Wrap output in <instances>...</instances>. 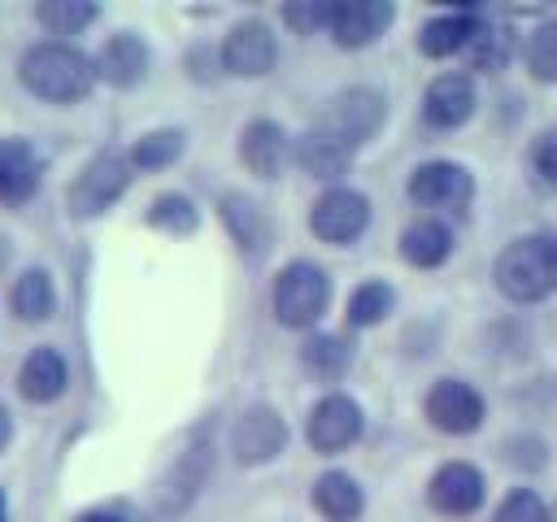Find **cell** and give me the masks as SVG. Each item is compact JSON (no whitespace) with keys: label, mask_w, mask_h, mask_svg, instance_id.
Wrapping results in <instances>:
<instances>
[{"label":"cell","mask_w":557,"mask_h":522,"mask_svg":"<svg viewBox=\"0 0 557 522\" xmlns=\"http://www.w3.org/2000/svg\"><path fill=\"white\" fill-rule=\"evenodd\" d=\"M322 135H331L335 144H344L348 152H357L379 126H383V96L379 91H370V87H348V91H339L331 104H326V113L313 122Z\"/></svg>","instance_id":"cell-4"},{"label":"cell","mask_w":557,"mask_h":522,"mask_svg":"<svg viewBox=\"0 0 557 522\" xmlns=\"http://www.w3.org/2000/svg\"><path fill=\"white\" fill-rule=\"evenodd\" d=\"M296 161H300L313 178H335V174L348 170L352 152H348L344 144H335L331 135H322L318 126H309V130L300 135V144H296Z\"/></svg>","instance_id":"cell-23"},{"label":"cell","mask_w":557,"mask_h":522,"mask_svg":"<svg viewBox=\"0 0 557 522\" xmlns=\"http://www.w3.org/2000/svg\"><path fill=\"white\" fill-rule=\"evenodd\" d=\"M409 196L422 209H453V213H461L470 204V196H474V178L457 161H426V165L413 170Z\"/></svg>","instance_id":"cell-6"},{"label":"cell","mask_w":557,"mask_h":522,"mask_svg":"<svg viewBox=\"0 0 557 522\" xmlns=\"http://www.w3.org/2000/svg\"><path fill=\"white\" fill-rule=\"evenodd\" d=\"M78 522H131V513L122 505H104V509H87Z\"/></svg>","instance_id":"cell-36"},{"label":"cell","mask_w":557,"mask_h":522,"mask_svg":"<svg viewBox=\"0 0 557 522\" xmlns=\"http://www.w3.org/2000/svg\"><path fill=\"white\" fill-rule=\"evenodd\" d=\"M492 522H548V505L531 487H518V492H509L500 500V509H496Z\"/></svg>","instance_id":"cell-32"},{"label":"cell","mask_w":557,"mask_h":522,"mask_svg":"<svg viewBox=\"0 0 557 522\" xmlns=\"http://www.w3.org/2000/svg\"><path fill=\"white\" fill-rule=\"evenodd\" d=\"M144 70H148V48L139 35H113L96 57V74L113 87H135Z\"/></svg>","instance_id":"cell-17"},{"label":"cell","mask_w":557,"mask_h":522,"mask_svg":"<svg viewBox=\"0 0 557 522\" xmlns=\"http://www.w3.org/2000/svg\"><path fill=\"white\" fill-rule=\"evenodd\" d=\"M22 83L35 91V96H44V100H57V104H65V100H78V96H87L91 91V83H96V61L91 57H83L78 48H70V44H35L26 57H22Z\"/></svg>","instance_id":"cell-1"},{"label":"cell","mask_w":557,"mask_h":522,"mask_svg":"<svg viewBox=\"0 0 557 522\" xmlns=\"http://www.w3.org/2000/svg\"><path fill=\"white\" fill-rule=\"evenodd\" d=\"M239 157L244 165L257 174V178H274L287 161V135L274 126V122H248L244 126V139H239Z\"/></svg>","instance_id":"cell-18"},{"label":"cell","mask_w":557,"mask_h":522,"mask_svg":"<svg viewBox=\"0 0 557 522\" xmlns=\"http://www.w3.org/2000/svg\"><path fill=\"white\" fill-rule=\"evenodd\" d=\"M392 304H396L392 287L379 283V278H370V283H361V287L348 296V322H352V326H374V322H383V318L392 313Z\"/></svg>","instance_id":"cell-27"},{"label":"cell","mask_w":557,"mask_h":522,"mask_svg":"<svg viewBox=\"0 0 557 522\" xmlns=\"http://www.w3.org/2000/svg\"><path fill=\"white\" fill-rule=\"evenodd\" d=\"M283 444H287V426L270 405H252L231 431V448L244 465H261V461L278 457Z\"/></svg>","instance_id":"cell-9"},{"label":"cell","mask_w":557,"mask_h":522,"mask_svg":"<svg viewBox=\"0 0 557 522\" xmlns=\"http://www.w3.org/2000/svg\"><path fill=\"white\" fill-rule=\"evenodd\" d=\"M309 226H313V235L326 239V244H352V239L370 226V200H366L361 191L335 187V191H326V196L313 204Z\"/></svg>","instance_id":"cell-7"},{"label":"cell","mask_w":557,"mask_h":522,"mask_svg":"<svg viewBox=\"0 0 557 522\" xmlns=\"http://www.w3.org/2000/svg\"><path fill=\"white\" fill-rule=\"evenodd\" d=\"M474 17H466V13H448V17H435V22H426L422 26V35H418V48L426 52V57H453V52H461V48H470V39H474Z\"/></svg>","instance_id":"cell-24"},{"label":"cell","mask_w":557,"mask_h":522,"mask_svg":"<svg viewBox=\"0 0 557 522\" xmlns=\"http://www.w3.org/2000/svg\"><path fill=\"white\" fill-rule=\"evenodd\" d=\"M527 70L540 83H557V22H540L527 35Z\"/></svg>","instance_id":"cell-29"},{"label":"cell","mask_w":557,"mask_h":522,"mask_svg":"<svg viewBox=\"0 0 557 522\" xmlns=\"http://www.w3.org/2000/svg\"><path fill=\"white\" fill-rule=\"evenodd\" d=\"M548 522H557V509H553V513H548Z\"/></svg>","instance_id":"cell-40"},{"label":"cell","mask_w":557,"mask_h":522,"mask_svg":"<svg viewBox=\"0 0 557 522\" xmlns=\"http://www.w3.org/2000/svg\"><path fill=\"white\" fill-rule=\"evenodd\" d=\"M65 383H70V370H65V357H61L57 348H35V352L22 361L17 387H22L26 400L48 405V400H57V396L65 391Z\"/></svg>","instance_id":"cell-16"},{"label":"cell","mask_w":557,"mask_h":522,"mask_svg":"<svg viewBox=\"0 0 557 522\" xmlns=\"http://www.w3.org/2000/svg\"><path fill=\"white\" fill-rule=\"evenodd\" d=\"M9 300H13V313H17V318L44 322V318L52 313V304H57V291H52V278H48L44 270H26V274L13 283Z\"/></svg>","instance_id":"cell-25"},{"label":"cell","mask_w":557,"mask_h":522,"mask_svg":"<svg viewBox=\"0 0 557 522\" xmlns=\"http://www.w3.org/2000/svg\"><path fill=\"white\" fill-rule=\"evenodd\" d=\"M531 178L544 187V191H557V130H544L535 144H531Z\"/></svg>","instance_id":"cell-34"},{"label":"cell","mask_w":557,"mask_h":522,"mask_svg":"<svg viewBox=\"0 0 557 522\" xmlns=\"http://www.w3.org/2000/svg\"><path fill=\"white\" fill-rule=\"evenodd\" d=\"M426 418L444 435H470L483 426V396L461 378H440L426 391Z\"/></svg>","instance_id":"cell-8"},{"label":"cell","mask_w":557,"mask_h":522,"mask_svg":"<svg viewBox=\"0 0 557 522\" xmlns=\"http://www.w3.org/2000/svg\"><path fill=\"white\" fill-rule=\"evenodd\" d=\"M209 465H213V448L209 439H196L191 448H183V457L170 465V474L161 478L157 487V513L170 518L178 509H187V500L200 492V483L209 478Z\"/></svg>","instance_id":"cell-11"},{"label":"cell","mask_w":557,"mask_h":522,"mask_svg":"<svg viewBox=\"0 0 557 522\" xmlns=\"http://www.w3.org/2000/svg\"><path fill=\"white\" fill-rule=\"evenodd\" d=\"M313 505H318V513L331 518V522H352V518L361 513L366 496H361V487H357L352 474L326 470V474L313 483Z\"/></svg>","instance_id":"cell-22"},{"label":"cell","mask_w":557,"mask_h":522,"mask_svg":"<svg viewBox=\"0 0 557 522\" xmlns=\"http://www.w3.org/2000/svg\"><path fill=\"white\" fill-rule=\"evenodd\" d=\"M131 183V161L122 152H100L83 165V174L70 187V213L74 217H96L104 213Z\"/></svg>","instance_id":"cell-5"},{"label":"cell","mask_w":557,"mask_h":522,"mask_svg":"<svg viewBox=\"0 0 557 522\" xmlns=\"http://www.w3.org/2000/svg\"><path fill=\"white\" fill-rule=\"evenodd\" d=\"M426 496H431V505H435L440 513H453V518L474 513V509L483 505V474H479L470 461H448V465L435 470Z\"/></svg>","instance_id":"cell-14"},{"label":"cell","mask_w":557,"mask_h":522,"mask_svg":"<svg viewBox=\"0 0 557 522\" xmlns=\"http://www.w3.org/2000/svg\"><path fill=\"white\" fill-rule=\"evenodd\" d=\"M331 300V278L313 261H292L274 278V313L283 326H313L326 313Z\"/></svg>","instance_id":"cell-3"},{"label":"cell","mask_w":557,"mask_h":522,"mask_svg":"<svg viewBox=\"0 0 557 522\" xmlns=\"http://www.w3.org/2000/svg\"><path fill=\"white\" fill-rule=\"evenodd\" d=\"M448 252H453V231L435 217H422V222L405 226V235H400V257L418 270H431V265L448 261Z\"/></svg>","instance_id":"cell-21"},{"label":"cell","mask_w":557,"mask_h":522,"mask_svg":"<svg viewBox=\"0 0 557 522\" xmlns=\"http://www.w3.org/2000/svg\"><path fill=\"white\" fill-rule=\"evenodd\" d=\"M283 17H287L292 30L313 35V30H322L331 22V0H296V4L283 9Z\"/></svg>","instance_id":"cell-35"},{"label":"cell","mask_w":557,"mask_h":522,"mask_svg":"<svg viewBox=\"0 0 557 522\" xmlns=\"http://www.w3.org/2000/svg\"><path fill=\"white\" fill-rule=\"evenodd\" d=\"M4 261H9V239L0 235V270H4Z\"/></svg>","instance_id":"cell-38"},{"label":"cell","mask_w":557,"mask_h":522,"mask_svg":"<svg viewBox=\"0 0 557 522\" xmlns=\"http://www.w3.org/2000/svg\"><path fill=\"white\" fill-rule=\"evenodd\" d=\"M466 52L474 57L479 70H496V65H505V57H509V35H505V30H492V26H474V39H470Z\"/></svg>","instance_id":"cell-33"},{"label":"cell","mask_w":557,"mask_h":522,"mask_svg":"<svg viewBox=\"0 0 557 522\" xmlns=\"http://www.w3.org/2000/svg\"><path fill=\"white\" fill-rule=\"evenodd\" d=\"M196 204L187 196H157L152 209H148V226L157 231H170V235H191L196 231Z\"/></svg>","instance_id":"cell-30"},{"label":"cell","mask_w":557,"mask_h":522,"mask_svg":"<svg viewBox=\"0 0 557 522\" xmlns=\"http://www.w3.org/2000/svg\"><path fill=\"white\" fill-rule=\"evenodd\" d=\"M361 435V409L348 396H322L309 413V444L318 452H344Z\"/></svg>","instance_id":"cell-12"},{"label":"cell","mask_w":557,"mask_h":522,"mask_svg":"<svg viewBox=\"0 0 557 522\" xmlns=\"http://www.w3.org/2000/svg\"><path fill=\"white\" fill-rule=\"evenodd\" d=\"M274 57H278V48H274V35L265 22H239L222 44V65L239 78L265 74L274 65Z\"/></svg>","instance_id":"cell-13"},{"label":"cell","mask_w":557,"mask_h":522,"mask_svg":"<svg viewBox=\"0 0 557 522\" xmlns=\"http://www.w3.org/2000/svg\"><path fill=\"white\" fill-rule=\"evenodd\" d=\"M39 157L26 139H0V200H26L39 187Z\"/></svg>","instance_id":"cell-19"},{"label":"cell","mask_w":557,"mask_h":522,"mask_svg":"<svg viewBox=\"0 0 557 522\" xmlns=\"http://www.w3.org/2000/svg\"><path fill=\"white\" fill-rule=\"evenodd\" d=\"M422 113H426V122L440 126V130L461 126V122L474 113V83H470L466 74H440V78L426 87V96H422Z\"/></svg>","instance_id":"cell-15"},{"label":"cell","mask_w":557,"mask_h":522,"mask_svg":"<svg viewBox=\"0 0 557 522\" xmlns=\"http://www.w3.org/2000/svg\"><path fill=\"white\" fill-rule=\"evenodd\" d=\"M496 287L518 304H531V300H544L548 291H557V239H548V235L513 239L496 257Z\"/></svg>","instance_id":"cell-2"},{"label":"cell","mask_w":557,"mask_h":522,"mask_svg":"<svg viewBox=\"0 0 557 522\" xmlns=\"http://www.w3.org/2000/svg\"><path fill=\"white\" fill-rule=\"evenodd\" d=\"M300 361H305V370L318 374V378H339V374L348 370V361H352V348H348L339 335H313V339L300 348Z\"/></svg>","instance_id":"cell-26"},{"label":"cell","mask_w":557,"mask_h":522,"mask_svg":"<svg viewBox=\"0 0 557 522\" xmlns=\"http://www.w3.org/2000/svg\"><path fill=\"white\" fill-rule=\"evenodd\" d=\"M387 22H392L387 0H335L326 30L335 35L339 48H366L387 30Z\"/></svg>","instance_id":"cell-10"},{"label":"cell","mask_w":557,"mask_h":522,"mask_svg":"<svg viewBox=\"0 0 557 522\" xmlns=\"http://www.w3.org/2000/svg\"><path fill=\"white\" fill-rule=\"evenodd\" d=\"M39 22H44L52 35H74V30H83L87 22H96V4H91V0H44V4H39Z\"/></svg>","instance_id":"cell-28"},{"label":"cell","mask_w":557,"mask_h":522,"mask_svg":"<svg viewBox=\"0 0 557 522\" xmlns=\"http://www.w3.org/2000/svg\"><path fill=\"white\" fill-rule=\"evenodd\" d=\"M9 435H13V422H9V409L0 405V452H4V444H9Z\"/></svg>","instance_id":"cell-37"},{"label":"cell","mask_w":557,"mask_h":522,"mask_svg":"<svg viewBox=\"0 0 557 522\" xmlns=\"http://www.w3.org/2000/svg\"><path fill=\"white\" fill-rule=\"evenodd\" d=\"M0 522H4V492H0Z\"/></svg>","instance_id":"cell-39"},{"label":"cell","mask_w":557,"mask_h":522,"mask_svg":"<svg viewBox=\"0 0 557 522\" xmlns=\"http://www.w3.org/2000/svg\"><path fill=\"white\" fill-rule=\"evenodd\" d=\"M222 222L231 226V235H235V244L248 252V257H257V252H265V244H270V222H265V213H261V204H252L248 196H239V191H231V196H222Z\"/></svg>","instance_id":"cell-20"},{"label":"cell","mask_w":557,"mask_h":522,"mask_svg":"<svg viewBox=\"0 0 557 522\" xmlns=\"http://www.w3.org/2000/svg\"><path fill=\"white\" fill-rule=\"evenodd\" d=\"M178 152H183V130H152V135H144V139L131 148V165H139V170H161V165H170Z\"/></svg>","instance_id":"cell-31"}]
</instances>
